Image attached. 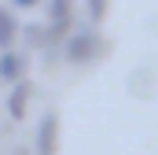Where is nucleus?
Returning a JSON list of instances; mask_svg holds the SVG:
<instances>
[{
	"label": "nucleus",
	"instance_id": "obj_7",
	"mask_svg": "<svg viewBox=\"0 0 158 155\" xmlns=\"http://www.w3.org/2000/svg\"><path fill=\"white\" fill-rule=\"evenodd\" d=\"M107 4H110V0H85L88 22H103V19H107Z\"/></svg>",
	"mask_w": 158,
	"mask_h": 155
},
{
	"label": "nucleus",
	"instance_id": "obj_4",
	"mask_svg": "<svg viewBox=\"0 0 158 155\" xmlns=\"http://www.w3.org/2000/svg\"><path fill=\"white\" fill-rule=\"evenodd\" d=\"M22 70H26V59H22V52H11V48H4V52H0V81L15 85V81H22Z\"/></svg>",
	"mask_w": 158,
	"mask_h": 155
},
{
	"label": "nucleus",
	"instance_id": "obj_6",
	"mask_svg": "<svg viewBox=\"0 0 158 155\" xmlns=\"http://www.w3.org/2000/svg\"><path fill=\"white\" fill-rule=\"evenodd\" d=\"M15 33H19V22H15L11 15H4V19H0V48H11Z\"/></svg>",
	"mask_w": 158,
	"mask_h": 155
},
{
	"label": "nucleus",
	"instance_id": "obj_1",
	"mask_svg": "<svg viewBox=\"0 0 158 155\" xmlns=\"http://www.w3.org/2000/svg\"><path fill=\"white\" fill-rule=\"evenodd\" d=\"M103 48H107V41L96 30H74L63 37V59L66 63H92L103 55Z\"/></svg>",
	"mask_w": 158,
	"mask_h": 155
},
{
	"label": "nucleus",
	"instance_id": "obj_9",
	"mask_svg": "<svg viewBox=\"0 0 158 155\" xmlns=\"http://www.w3.org/2000/svg\"><path fill=\"white\" fill-rule=\"evenodd\" d=\"M11 155H30V152H26V148H15V152H11Z\"/></svg>",
	"mask_w": 158,
	"mask_h": 155
},
{
	"label": "nucleus",
	"instance_id": "obj_3",
	"mask_svg": "<svg viewBox=\"0 0 158 155\" xmlns=\"http://www.w3.org/2000/svg\"><path fill=\"white\" fill-rule=\"evenodd\" d=\"M48 19H52V26H48V33H52V41H59L66 30H70V0H52L48 4Z\"/></svg>",
	"mask_w": 158,
	"mask_h": 155
},
{
	"label": "nucleus",
	"instance_id": "obj_10",
	"mask_svg": "<svg viewBox=\"0 0 158 155\" xmlns=\"http://www.w3.org/2000/svg\"><path fill=\"white\" fill-rule=\"evenodd\" d=\"M4 15H7V11H4V7H0V19H4Z\"/></svg>",
	"mask_w": 158,
	"mask_h": 155
},
{
	"label": "nucleus",
	"instance_id": "obj_8",
	"mask_svg": "<svg viewBox=\"0 0 158 155\" xmlns=\"http://www.w3.org/2000/svg\"><path fill=\"white\" fill-rule=\"evenodd\" d=\"M11 4H15V7H22V11H30V7H37L40 0H11Z\"/></svg>",
	"mask_w": 158,
	"mask_h": 155
},
{
	"label": "nucleus",
	"instance_id": "obj_5",
	"mask_svg": "<svg viewBox=\"0 0 158 155\" xmlns=\"http://www.w3.org/2000/svg\"><path fill=\"white\" fill-rule=\"evenodd\" d=\"M26 104H30V81H15V85H11V92H7V104H4V107H7V115L19 122V118L26 115Z\"/></svg>",
	"mask_w": 158,
	"mask_h": 155
},
{
	"label": "nucleus",
	"instance_id": "obj_2",
	"mask_svg": "<svg viewBox=\"0 0 158 155\" xmlns=\"http://www.w3.org/2000/svg\"><path fill=\"white\" fill-rule=\"evenodd\" d=\"M33 148H37V155H55L59 152V115H55L52 107H48V111L40 115V122H37Z\"/></svg>",
	"mask_w": 158,
	"mask_h": 155
}]
</instances>
